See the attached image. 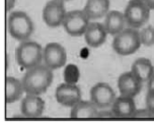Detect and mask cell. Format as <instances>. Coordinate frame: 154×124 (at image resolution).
Instances as JSON below:
<instances>
[{"instance_id":"obj_14","label":"cell","mask_w":154,"mask_h":124,"mask_svg":"<svg viewBox=\"0 0 154 124\" xmlns=\"http://www.w3.org/2000/svg\"><path fill=\"white\" fill-rule=\"evenodd\" d=\"M111 110L116 118H133L134 113L137 109L134 98L120 96L116 98Z\"/></svg>"},{"instance_id":"obj_16","label":"cell","mask_w":154,"mask_h":124,"mask_svg":"<svg viewBox=\"0 0 154 124\" xmlns=\"http://www.w3.org/2000/svg\"><path fill=\"white\" fill-rule=\"evenodd\" d=\"M131 72L140 82H148L154 74V67L149 59L141 57L134 61L131 67Z\"/></svg>"},{"instance_id":"obj_11","label":"cell","mask_w":154,"mask_h":124,"mask_svg":"<svg viewBox=\"0 0 154 124\" xmlns=\"http://www.w3.org/2000/svg\"><path fill=\"white\" fill-rule=\"evenodd\" d=\"M20 111L26 118H38L45 111V101L40 96L26 94L21 101Z\"/></svg>"},{"instance_id":"obj_1","label":"cell","mask_w":154,"mask_h":124,"mask_svg":"<svg viewBox=\"0 0 154 124\" xmlns=\"http://www.w3.org/2000/svg\"><path fill=\"white\" fill-rule=\"evenodd\" d=\"M53 78L54 75L52 69L46 65L40 64L27 69L21 79L24 93L27 95H43L51 87Z\"/></svg>"},{"instance_id":"obj_7","label":"cell","mask_w":154,"mask_h":124,"mask_svg":"<svg viewBox=\"0 0 154 124\" xmlns=\"http://www.w3.org/2000/svg\"><path fill=\"white\" fill-rule=\"evenodd\" d=\"M90 101L97 109H106L112 107L116 100V93L112 87L106 82H98L90 90Z\"/></svg>"},{"instance_id":"obj_18","label":"cell","mask_w":154,"mask_h":124,"mask_svg":"<svg viewBox=\"0 0 154 124\" xmlns=\"http://www.w3.org/2000/svg\"><path fill=\"white\" fill-rule=\"evenodd\" d=\"M24 93L23 82L13 76H7L5 78V102L6 104H12L20 100Z\"/></svg>"},{"instance_id":"obj_13","label":"cell","mask_w":154,"mask_h":124,"mask_svg":"<svg viewBox=\"0 0 154 124\" xmlns=\"http://www.w3.org/2000/svg\"><path fill=\"white\" fill-rule=\"evenodd\" d=\"M106 37H108V32L103 24L100 23H89L84 33L85 42L91 48H98L103 45Z\"/></svg>"},{"instance_id":"obj_28","label":"cell","mask_w":154,"mask_h":124,"mask_svg":"<svg viewBox=\"0 0 154 124\" xmlns=\"http://www.w3.org/2000/svg\"><path fill=\"white\" fill-rule=\"evenodd\" d=\"M61 1H63V2H67V1H71V0H61Z\"/></svg>"},{"instance_id":"obj_5","label":"cell","mask_w":154,"mask_h":124,"mask_svg":"<svg viewBox=\"0 0 154 124\" xmlns=\"http://www.w3.org/2000/svg\"><path fill=\"white\" fill-rule=\"evenodd\" d=\"M126 24L132 29H140L149 21L150 8L143 0H130L124 11Z\"/></svg>"},{"instance_id":"obj_24","label":"cell","mask_w":154,"mask_h":124,"mask_svg":"<svg viewBox=\"0 0 154 124\" xmlns=\"http://www.w3.org/2000/svg\"><path fill=\"white\" fill-rule=\"evenodd\" d=\"M98 118H115L112 110L109 111H98Z\"/></svg>"},{"instance_id":"obj_9","label":"cell","mask_w":154,"mask_h":124,"mask_svg":"<svg viewBox=\"0 0 154 124\" xmlns=\"http://www.w3.org/2000/svg\"><path fill=\"white\" fill-rule=\"evenodd\" d=\"M67 53L62 45L55 42L47 44L44 48V63L52 70L59 69L66 64Z\"/></svg>"},{"instance_id":"obj_12","label":"cell","mask_w":154,"mask_h":124,"mask_svg":"<svg viewBox=\"0 0 154 124\" xmlns=\"http://www.w3.org/2000/svg\"><path fill=\"white\" fill-rule=\"evenodd\" d=\"M118 87H119L121 96L129 98H135L141 92L142 82L135 78L131 71L122 73L118 79Z\"/></svg>"},{"instance_id":"obj_4","label":"cell","mask_w":154,"mask_h":124,"mask_svg":"<svg viewBox=\"0 0 154 124\" xmlns=\"http://www.w3.org/2000/svg\"><path fill=\"white\" fill-rule=\"evenodd\" d=\"M112 49L121 56H128L139 50L141 46L139 32L136 29L127 27L114 36L112 43Z\"/></svg>"},{"instance_id":"obj_26","label":"cell","mask_w":154,"mask_h":124,"mask_svg":"<svg viewBox=\"0 0 154 124\" xmlns=\"http://www.w3.org/2000/svg\"><path fill=\"white\" fill-rule=\"evenodd\" d=\"M148 91L154 92V74L151 76L149 81H148Z\"/></svg>"},{"instance_id":"obj_17","label":"cell","mask_w":154,"mask_h":124,"mask_svg":"<svg viewBox=\"0 0 154 124\" xmlns=\"http://www.w3.org/2000/svg\"><path fill=\"white\" fill-rule=\"evenodd\" d=\"M103 26L109 35L115 36L119 34L120 32H122L125 29L126 26L124 13L118 11V10L109 11L108 14L106 15V18H104Z\"/></svg>"},{"instance_id":"obj_25","label":"cell","mask_w":154,"mask_h":124,"mask_svg":"<svg viewBox=\"0 0 154 124\" xmlns=\"http://www.w3.org/2000/svg\"><path fill=\"white\" fill-rule=\"evenodd\" d=\"M16 0H5V10L6 12H9L14 7Z\"/></svg>"},{"instance_id":"obj_19","label":"cell","mask_w":154,"mask_h":124,"mask_svg":"<svg viewBox=\"0 0 154 124\" xmlns=\"http://www.w3.org/2000/svg\"><path fill=\"white\" fill-rule=\"evenodd\" d=\"M71 118H97L98 109L91 101H80L71 108Z\"/></svg>"},{"instance_id":"obj_2","label":"cell","mask_w":154,"mask_h":124,"mask_svg":"<svg viewBox=\"0 0 154 124\" xmlns=\"http://www.w3.org/2000/svg\"><path fill=\"white\" fill-rule=\"evenodd\" d=\"M16 63L23 69H31L44 60V49L35 41H23L15 49Z\"/></svg>"},{"instance_id":"obj_21","label":"cell","mask_w":154,"mask_h":124,"mask_svg":"<svg viewBox=\"0 0 154 124\" xmlns=\"http://www.w3.org/2000/svg\"><path fill=\"white\" fill-rule=\"evenodd\" d=\"M139 35L142 45L146 47H151L154 45V27L152 26L143 27Z\"/></svg>"},{"instance_id":"obj_15","label":"cell","mask_w":154,"mask_h":124,"mask_svg":"<svg viewBox=\"0 0 154 124\" xmlns=\"http://www.w3.org/2000/svg\"><path fill=\"white\" fill-rule=\"evenodd\" d=\"M109 0H87L83 11L89 21H95L108 14Z\"/></svg>"},{"instance_id":"obj_20","label":"cell","mask_w":154,"mask_h":124,"mask_svg":"<svg viewBox=\"0 0 154 124\" xmlns=\"http://www.w3.org/2000/svg\"><path fill=\"white\" fill-rule=\"evenodd\" d=\"M63 78L66 84H76L77 81L80 78V72H79L78 67L75 64H68L66 65L64 72H63Z\"/></svg>"},{"instance_id":"obj_10","label":"cell","mask_w":154,"mask_h":124,"mask_svg":"<svg viewBox=\"0 0 154 124\" xmlns=\"http://www.w3.org/2000/svg\"><path fill=\"white\" fill-rule=\"evenodd\" d=\"M55 98L60 105L72 108L74 105L81 101V91L76 84L64 82L56 89Z\"/></svg>"},{"instance_id":"obj_3","label":"cell","mask_w":154,"mask_h":124,"mask_svg":"<svg viewBox=\"0 0 154 124\" xmlns=\"http://www.w3.org/2000/svg\"><path fill=\"white\" fill-rule=\"evenodd\" d=\"M8 31L10 36L19 42L27 41L35 31L32 18L24 11L16 10L8 17Z\"/></svg>"},{"instance_id":"obj_27","label":"cell","mask_w":154,"mask_h":124,"mask_svg":"<svg viewBox=\"0 0 154 124\" xmlns=\"http://www.w3.org/2000/svg\"><path fill=\"white\" fill-rule=\"evenodd\" d=\"M143 1L150 8V10H154V0H143Z\"/></svg>"},{"instance_id":"obj_8","label":"cell","mask_w":154,"mask_h":124,"mask_svg":"<svg viewBox=\"0 0 154 124\" xmlns=\"http://www.w3.org/2000/svg\"><path fill=\"white\" fill-rule=\"evenodd\" d=\"M64 2L61 0H50L43 9V21L50 27H58L63 24L66 16Z\"/></svg>"},{"instance_id":"obj_6","label":"cell","mask_w":154,"mask_h":124,"mask_svg":"<svg viewBox=\"0 0 154 124\" xmlns=\"http://www.w3.org/2000/svg\"><path fill=\"white\" fill-rule=\"evenodd\" d=\"M89 24V20L83 10H71L66 13L63 21V27L68 35L72 37H80L84 35L87 27Z\"/></svg>"},{"instance_id":"obj_22","label":"cell","mask_w":154,"mask_h":124,"mask_svg":"<svg viewBox=\"0 0 154 124\" xmlns=\"http://www.w3.org/2000/svg\"><path fill=\"white\" fill-rule=\"evenodd\" d=\"M145 105H146V109L154 117V92H150V91L147 92L146 98H145Z\"/></svg>"},{"instance_id":"obj_23","label":"cell","mask_w":154,"mask_h":124,"mask_svg":"<svg viewBox=\"0 0 154 124\" xmlns=\"http://www.w3.org/2000/svg\"><path fill=\"white\" fill-rule=\"evenodd\" d=\"M152 117L153 116L151 115V113L146 108L136 110L133 115V118H152Z\"/></svg>"}]
</instances>
